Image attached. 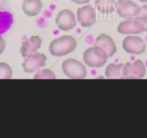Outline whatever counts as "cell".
Returning a JSON list of instances; mask_svg holds the SVG:
<instances>
[{"instance_id": "cell-16", "label": "cell", "mask_w": 147, "mask_h": 138, "mask_svg": "<svg viewBox=\"0 0 147 138\" xmlns=\"http://www.w3.org/2000/svg\"><path fill=\"white\" fill-rule=\"evenodd\" d=\"M124 65L123 63L115 64V63H110L106 67V76L107 78H121L122 71Z\"/></svg>"}, {"instance_id": "cell-6", "label": "cell", "mask_w": 147, "mask_h": 138, "mask_svg": "<svg viewBox=\"0 0 147 138\" xmlns=\"http://www.w3.org/2000/svg\"><path fill=\"white\" fill-rule=\"evenodd\" d=\"M47 57L42 53H34L25 57L23 62V69L27 73H33L45 66Z\"/></svg>"}, {"instance_id": "cell-8", "label": "cell", "mask_w": 147, "mask_h": 138, "mask_svg": "<svg viewBox=\"0 0 147 138\" xmlns=\"http://www.w3.org/2000/svg\"><path fill=\"white\" fill-rule=\"evenodd\" d=\"M55 22L59 29L63 31H69L76 25V16L71 10L69 9H63L59 12Z\"/></svg>"}, {"instance_id": "cell-11", "label": "cell", "mask_w": 147, "mask_h": 138, "mask_svg": "<svg viewBox=\"0 0 147 138\" xmlns=\"http://www.w3.org/2000/svg\"><path fill=\"white\" fill-rule=\"evenodd\" d=\"M95 45L102 47L108 56L112 57L116 52V46L113 39L106 34H100L95 41Z\"/></svg>"}, {"instance_id": "cell-1", "label": "cell", "mask_w": 147, "mask_h": 138, "mask_svg": "<svg viewBox=\"0 0 147 138\" xmlns=\"http://www.w3.org/2000/svg\"><path fill=\"white\" fill-rule=\"evenodd\" d=\"M76 40L70 35H64L53 40L50 43L49 50L54 56H63L69 54L76 49Z\"/></svg>"}, {"instance_id": "cell-5", "label": "cell", "mask_w": 147, "mask_h": 138, "mask_svg": "<svg viewBox=\"0 0 147 138\" xmlns=\"http://www.w3.org/2000/svg\"><path fill=\"white\" fill-rule=\"evenodd\" d=\"M146 74V67L141 60H136L133 63H127L123 66L121 78L139 79Z\"/></svg>"}, {"instance_id": "cell-4", "label": "cell", "mask_w": 147, "mask_h": 138, "mask_svg": "<svg viewBox=\"0 0 147 138\" xmlns=\"http://www.w3.org/2000/svg\"><path fill=\"white\" fill-rule=\"evenodd\" d=\"M116 11L121 17L130 20L139 15L142 7L131 0H119L116 2Z\"/></svg>"}, {"instance_id": "cell-13", "label": "cell", "mask_w": 147, "mask_h": 138, "mask_svg": "<svg viewBox=\"0 0 147 138\" xmlns=\"http://www.w3.org/2000/svg\"><path fill=\"white\" fill-rule=\"evenodd\" d=\"M42 7L41 0H23L22 10L24 14L32 17L40 12Z\"/></svg>"}, {"instance_id": "cell-17", "label": "cell", "mask_w": 147, "mask_h": 138, "mask_svg": "<svg viewBox=\"0 0 147 138\" xmlns=\"http://www.w3.org/2000/svg\"><path fill=\"white\" fill-rule=\"evenodd\" d=\"M12 76V70L8 64L0 63V79H9Z\"/></svg>"}, {"instance_id": "cell-19", "label": "cell", "mask_w": 147, "mask_h": 138, "mask_svg": "<svg viewBox=\"0 0 147 138\" xmlns=\"http://www.w3.org/2000/svg\"><path fill=\"white\" fill-rule=\"evenodd\" d=\"M136 19L143 23L145 27V31L147 32V4L142 6L141 13Z\"/></svg>"}, {"instance_id": "cell-7", "label": "cell", "mask_w": 147, "mask_h": 138, "mask_svg": "<svg viewBox=\"0 0 147 138\" xmlns=\"http://www.w3.org/2000/svg\"><path fill=\"white\" fill-rule=\"evenodd\" d=\"M123 48L128 53L139 55L146 50V43L138 36H127L123 41Z\"/></svg>"}, {"instance_id": "cell-20", "label": "cell", "mask_w": 147, "mask_h": 138, "mask_svg": "<svg viewBox=\"0 0 147 138\" xmlns=\"http://www.w3.org/2000/svg\"><path fill=\"white\" fill-rule=\"evenodd\" d=\"M5 45H6L5 41H4V39L0 36V55L4 52V48H5Z\"/></svg>"}, {"instance_id": "cell-10", "label": "cell", "mask_w": 147, "mask_h": 138, "mask_svg": "<svg viewBox=\"0 0 147 138\" xmlns=\"http://www.w3.org/2000/svg\"><path fill=\"white\" fill-rule=\"evenodd\" d=\"M77 18L82 27H90L96 21V14L94 8L90 5L80 7L77 10Z\"/></svg>"}, {"instance_id": "cell-21", "label": "cell", "mask_w": 147, "mask_h": 138, "mask_svg": "<svg viewBox=\"0 0 147 138\" xmlns=\"http://www.w3.org/2000/svg\"><path fill=\"white\" fill-rule=\"evenodd\" d=\"M71 1L79 4H86V3H88L90 1V0H71Z\"/></svg>"}, {"instance_id": "cell-18", "label": "cell", "mask_w": 147, "mask_h": 138, "mask_svg": "<svg viewBox=\"0 0 147 138\" xmlns=\"http://www.w3.org/2000/svg\"><path fill=\"white\" fill-rule=\"evenodd\" d=\"M34 78L35 79H55V75L52 70H49V69H42L36 73Z\"/></svg>"}, {"instance_id": "cell-12", "label": "cell", "mask_w": 147, "mask_h": 138, "mask_svg": "<svg viewBox=\"0 0 147 138\" xmlns=\"http://www.w3.org/2000/svg\"><path fill=\"white\" fill-rule=\"evenodd\" d=\"M41 39L39 36H32L29 40L24 41L22 43L20 53L24 57H27L29 55L34 53L40 49L41 46Z\"/></svg>"}, {"instance_id": "cell-3", "label": "cell", "mask_w": 147, "mask_h": 138, "mask_svg": "<svg viewBox=\"0 0 147 138\" xmlns=\"http://www.w3.org/2000/svg\"><path fill=\"white\" fill-rule=\"evenodd\" d=\"M63 72L67 77L73 79H82L86 78L87 70L84 64L73 58L65 60L62 64Z\"/></svg>"}, {"instance_id": "cell-2", "label": "cell", "mask_w": 147, "mask_h": 138, "mask_svg": "<svg viewBox=\"0 0 147 138\" xmlns=\"http://www.w3.org/2000/svg\"><path fill=\"white\" fill-rule=\"evenodd\" d=\"M108 58L106 52L99 46L89 47L83 53V60L89 67H101L106 64Z\"/></svg>"}, {"instance_id": "cell-22", "label": "cell", "mask_w": 147, "mask_h": 138, "mask_svg": "<svg viewBox=\"0 0 147 138\" xmlns=\"http://www.w3.org/2000/svg\"><path fill=\"white\" fill-rule=\"evenodd\" d=\"M138 1H140L142 2H147V0H138Z\"/></svg>"}, {"instance_id": "cell-15", "label": "cell", "mask_w": 147, "mask_h": 138, "mask_svg": "<svg viewBox=\"0 0 147 138\" xmlns=\"http://www.w3.org/2000/svg\"><path fill=\"white\" fill-rule=\"evenodd\" d=\"M13 23L12 14L7 11L0 10V35L5 33Z\"/></svg>"}, {"instance_id": "cell-9", "label": "cell", "mask_w": 147, "mask_h": 138, "mask_svg": "<svg viewBox=\"0 0 147 138\" xmlns=\"http://www.w3.org/2000/svg\"><path fill=\"white\" fill-rule=\"evenodd\" d=\"M144 31H145L144 25L136 18L121 22L118 26V32L123 34H140Z\"/></svg>"}, {"instance_id": "cell-14", "label": "cell", "mask_w": 147, "mask_h": 138, "mask_svg": "<svg viewBox=\"0 0 147 138\" xmlns=\"http://www.w3.org/2000/svg\"><path fill=\"white\" fill-rule=\"evenodd\" d=\"M95 5L100 12L110 14L116 9V0H96Z\"/></svg>"}]
</instances>
